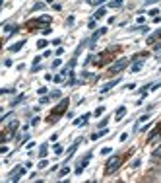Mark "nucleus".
I'll return each instance as SVG.
<instances>
[{
    "label": "nucleus",
    "mask_w": 161,
    "mask_h": 183,
    "mask_svg": "<svg viewBox=\"0 0 161 183\" xmlns=\"http://www.w3.org/2000/svg\"><path fill=\"white\" fill-rule=\"evenodd\" d=\"M68 103H70V99L64 98L62 101H60V103L56 105V107H54V109H52V115H49V119H47V121H49V123H56L58 117H60L62 113H66V109H68Z\"/></svg>",
    "instance_id": "f257e3e1"
},
{
    "label": "nucleus",
    "mask_w": 161,
    "mask_h": 183,
    "mask_svg": "<svg viewBox=\"0 0 161 183\" xmlns=\"http://www.w3.org/2000/svg\"><path fill=\"white\" fill-rule=\"evenodd\" d=\"M122 162H124V156H122V154L109 158V162H107V166H105V175H113V173L120 168V164H122Z\"/></svg>",
    "instance_id": "f03ea898"
},
{
    "label": "nucleus",
    "mask_w": 161,
    "mask_h": 183,
    "mask_svg": "<svg viewBox=\"0 0 161 183\" xmlns=\"http://www.w3.org/2000/svg\"><path fill=\"white\" fill-rule=\"evenodd\" d=\"M128 62H130L128 59H118L115 64H111V66H109V74H118L120 70H124V68L128 66Z\"/></svg>",
    "instance_id": "7ed1b4c3"
},
{
    "label": "nucleus",
    "mask_w": 161,
    "mask_h": 183,
    "mask_svg": "<svg viewBox=\"0 0 161 183\" xmlns=\"http://www.w3.org/2000/svg\"><path fill=\"white\" fill-rule=\"evenodd\" d=\"M23 173H25V168H23V166H16V168L12 170V173H10V177H8V179H10V181H18V179L23 175Z\"/></svg>",
    "instance_id": "20e7f679"
},
{
    "label": "nucleus",
    "mask_w": 161,
    "mask_h": 183,
    "mask_svg": "<svg viewBox=\"0 0 161 183\" xmlns=\"http://www.w3.org/2000/svg\"><path fill=\"white\" fill-rule=\"evenodd\" d=\"M91 156H93V154H91V152H87V154H85V158H84V160H82V162H80V164H78V166H76V173H78V175H80V173H82V171L85 170V166L89 164Z\"/></svg>",
    "instance_id": "39448f33"
},
{
    "label": "nucleus",
    "mask_w": 161,
    "mask_h": 183,
    "mask_svg": "<svg viewBox=\"0 0 161 183\" xmlns=\"http://www.w3.org/2000/svg\"><path fill=\"white\" fill-rule=\"evenodd\" d=\"M89 113H85V115H82V117H78L76 121H74V125H76V127H85V125H87V121H89Z\"/></svg>",
    "instance_id": "423d86ee"
},
{
    "label": "nucleus",
    "mask_w": 161,
    "mask_h": 183,
    "mask_svg": "<svg viewBox=\"0 0 161 183\" xmlns=\"http://www.w3.org/2000/svg\"><path fill=\"white\" fill-rule=\"evenodd\" d=\"M118 82H120V78H115V80H111V82H107V84H105L103 88H101V94H107V92H109L111 88H115V86L118 84Z\"/></svg>",
    "instance_id": "0eeeda50"
},
{
    "label": "nucleus",
    "mask_w": 161,
    "mask_h": 183,
    "mask_svg": "<svg viewBox=\"0 0 161 183\" xmlns=\"http://www.w3.org/2000/svg\"><path fill=\"white\" fill-rule=\"evenodd\" d=\"M23 45H25V39H21V41H18V43H14V45L8 47V49H10V53H19Z\"/></svg>",
    "instance_id": "6e6552de"
},
{
    "label": "nucleus",
    "mask_w": 161,
    "mask_h": 183,
    "mask_svg": "<svg viewBox=\"0 0 161 183\" xmlns=\"http://www.w3.org/2000/svg\"><path fill=\"white\" fill-rule=\"evenodd\" d=\"M14 31H18V26H4V37H10V35H12Z\"/></svg>",
    "instance_id": "1a4fd4ad"
},
{
    "label": "nucleus",
    "mask_w": 161,
    "mask_h": 183,
    "mask_svg": "<svg viewBox=\"0 0 161 183\" xmlns=\"http://www.w3.org/2000/svg\"><path fill=\"white\" fill-rule=\"evenodd\" d=\"M124 115H126V107H124V105H120V107L116 109V113H115V119H116V121H120Z\"/></svg>",
    "instance_id": "9d476101"
},
{
    "label": "nucleus",
    "mask_w": 161,
    "mask_h": 183,
    "mask_svg": "<svg viewBox=\"0 0 161 183\" xmlns=\"http://www.w3.org/2000/svg\"><path fill=\"white\" fill-rule=\"evenodd\" d=\"M14 132H16V131H10V129H6V131L2 132V142H8V140L14 137Z\"/></svg>",
    "instance_id": "9b49d317"
},
{
    "label": "nucleus",
    "mask_w": 161,
    "mask_h": 183,
    "mask_svg": "<svg viewBox=\"0 0 161 183\" xmlns=\"http://www.w3.org/2000/svg\"><path fill=\"white\" fill-rule=\"evenodd\" d=\"M159 37H161V31H155L153 35H149V37H148V45H153V43L159 39Z\"/></svg>",
    "instance_id": "f8f14e48"
},
{
    "label": "nucleus",
    "mask_w": 161,
    "mask_h": 183,
    "mask_svg": "<svg viewBox=\"0 0 161 183\" xmlns=\"http://www.w3.org/2000/svg\"><path fill=\"white\" fill-rule=\"evenodd\" d=\"M47 152H49V146H47V142H45V144H41V146H39V156L45 158V156H47Z\"/></svg>",
    "instance_id": "ddd939ff"
},
{
    "label": "nucleus",
    "mask_w": 161,
    "mask_h": 183,
    "mask_svg": "<svg viewBox=\"0 0 161 183\" xmlns=\"http://www.w3.org/2000/svg\"><path fill=\"white\" fill-rule=\"evenodd\" d=\"M107 129H101V131L99 132H95V134H91V140H97V138H101V137H105V134H107Z\"/></svg>",
    "instance_id": "4468645a"
},
{
    "label": "nucleus",
    "mask_w": 161,
    "mask_h": 183,
    "mask_svg": "<svg viewBox=\"0 0 161 183\" xmlns=\"http://www.w3.org/2000/svg\"><path fill=\"white\" fill-rule=\"evenodd\" d=\"M122 4H124V0H111V2H109L111 8H120Z\"/></svg>",
    "instance_id": "2eb2a0df"
},
{
    "label": "nucleus",
    "mask_w": 161,
    "mask_h": 183,
    "mask_svg": "<svg viewBox=\"0 0 161 183\" xmlns=\"http://www.w3.org/2000/svg\"><path fill=\"white\" fill-rule=\"evenodd\" d=\"M68 171H70V168H68V166H62V168H60V171H58V177H64V175H68Z\"/></svg>",
    "instance_id": "dca6fc26"
},
{
    "label": "nucleus",
    "mask_w": 161,
    "mask_h": 183,
    "mask_svg": "<svg viewBox=\"0 0 161 183\" xmlns=\"http://www.w3.org/2000/svg\"><path fill=\"white\" fill-rule=\"evenodd\" d=\"M103 113H105V107H103V105H99V107H97L95 111H93V117H101Z\"/></svg>",
    "instance_id": "f3484780"
},
{
    "label": "nucleus",
    "mask_w": 161,
    "mask_h": 183,
    "mask_svg": "<svg viewBox=\"0 0 161 183\" xmlns=\"http://www.w3.org/2000/svg\"><path fill=\"white\" fill-rule=\"evenodd\" d=\"M6 129H10V131H16V129H18V121H16V119H14V121H10V123L6 125Z\"/></svg>",
    "instance_id": "a211bd4d"
},
{
    "label": "nucleus",
    "mask_w": 161,
    "mask_h": 183,
    "mask_svg": "<svg viewBox=\"0 0 161 183\" xmlns=\"http://www.w3.org/2000/svg\"><path fill=\"white\" fill-rule=\"evenodd\" d=\"M103 16H105V8H99L95 12V16H93V20H99V18H103Z\"/></svg>",
    "instance_id": "6ab92c4d"
},
{
    "label": "nucleus",
    "mask_w": 161,
    "mask_h": 183,
    "mask_svg": "<svg viewBox=\"0 0 161 183\" xmlns=\"http://www.w3.org/2000/svg\"><path fill=\"white\" fill-rule=\"evenodd\" d=\"M107 125H109V117H103L101 121H99V125H97V127H99V129H105Z\"/></svg>",
    "instance_id": "aec40b11"
},
{
    "label": "nucleus",
    "mask_w": 161,
    "mask_h": 183,
    "mask_svg": "<svg viewBox=\"0 0 161 183\" xmlns=\"http://www.w3.org/2000/svg\"><path fill=\"white\" fill-rule=\"evenodd\" d=\"M43 8H45V2H37V4L31 8V12H37V10H43Z\"/></svg>",
    "instance_id": "412c9836"
},
{
    "label": "nucleus",
    "mask_w": 161,
    "mask_h": 183,
    "mask_svg": "<svg viewBox=\"0 0 161 183\" xmlns=\"http://www.w3.org/2000/svg\"><path fill=\"white\" fill-rule=\"evenodd\" d=\"M52 80H54L56 84H62V82H64V76H62V74H56V76H52Z\"/></svg>",
    "instance_id": "4be33fe9"
},
{
    "label": "nucleus",
    "mask_w": 161,
    "mask_h": 183,
    "mask_svg": "<svg viewBox=\"0 0 161 183\" xmlns=\"http://www.w3.org/2000/svg\"><path fill=\"white\" fill-rule=\"evenodd\" d=\"M151 156H153L155 160H157V158H161V144H159V146H157V148L153 150V154H151Z\"/></svg>",
    "instance_id": "5701e85b"
},
{
    "label": "nucleus",
    "mask_w": 161,
    "mask_h": 183,
    "mask_svg": "<svg viewBox=\"0 0 161 183\" xmlns=\"http://www.w3.org/2000/svg\"><path fill=\"white\" fill-rule=\"evenodd\" d=\"M132 72H138V70H142V62H136V64H132V68H130Z\"/></svg>",
    "instance_id": "b1692460"
},
{
    "label": "nucleus",
    "mask_w": 161,
    "mask_h": 183,
    "mask_svg": "<svg viewBox=\"0 0 161 183\" xmlns=\"http://www.w3.org/2000/svg\"><path fill=\"white\" fill-rule=\"evenodd\" d=\"M87 2H89L91 6H101V4H103L105 0H87Z\"/></svg>",
    "instance_id": "393cba45"
},
{
    "label": "nucleus",
    "mask_w": 161,
    "mask_h": 183,
    "mask_svg": "<svg viewBox=\"0 0 161 183\" xmlns=\"http://www.w3.org/2000/svg\"><path fill=\"white\" fill-rule=\"evenodd\" d=\"M47 45H49V43H47L45 39H39V41H37V47H39V49H45Z\"/></svg>",
    "instance_id": "a878e982"
},
{
    "label": "nucleus",
    "mask_w": 161,
    "mask_h": 183,
    "mask_svg": "<svg viewBox=\"0 0 161 183\" xmlns=\"http://www.w3.org/2000/svg\"><path fill=\"white\" fill-rule=\"evenodd\" d=\"M60 96H62V94H60V90H54V92H51V98H52V99H58Z\"/></svg>",
    "instance_id": "bb28decb"
},
{
    "label": "nucleus",
    "mask_w": 161,
    "mask_h": 183,
    "mask_svg": "<svg viewBox=\"0 0 161 183\" xmlns=\"http://www.w3.org/2000/svg\"><path fill=\"white\" fill-rule=\"evenodd\" d=\"M23 99H25V96L21 94V96H18V98H16V99H14V101H12V105H18L19 101H23Z\"/></svg>",
    "instance_id": "cd10ccee"
},
{
    "label": "nucleus",
    "mask_w": 161,
    "mask_h": 183,
    "mask_svg": "<svg viewBox=\"0 0 161 183\" xmlns=\"http://www.w3.org/2000/svg\"><path fill=\"white\" fill-rule=\"evenodd\" d=\"M37 168H39V170H45V168H47V160H45V158H41V162H39Z\"/></svg>",
    "instance_id": "c85d7f7f"
},
{
    "label": "nucleus",
    "mask_w": 161,
    "mask_h": 183,
    "mask_svg": "<svg viewBox=\"0 0 161 183\" xmlns=\"http://www.w3.org/2000/svg\"><path fill=\"white\" fill-rule=\"evenodd\" d=\"M52 150H54V154H62V146H60V144H54Z\"/></svg>",
    "instance_id": "c756f323"
},
{
    "label": "nucleus",
    "mask_w": 161,
    "mask_h": 183,
    "mask_svg": "<svg viewBox=\"0 0 161 183\" xmlns=\"http://www.w3.org/2000/svg\"><path fill=\"white\" fill-rule=\"evenodd\" d=\"M41 33H43V35H49V33H51V27H49V26L41 27Z\"/></svg>",
    "instance_id": "7c9ffc66"
},
{
    "label": "nucleus",
    "mask_w": 161,
    "mask_h": 183,
    "mask_svg": "<svg viewBox=\"0 0 161 183\" xmlns=\"http://www.w3.org/2000/svg\"><path fill=\"white\" fill-rule=\"evenodd\" d=\"M60 64H62V60H60V59H56V60H54V62H52V68H58V66H60Z\"/></svg>",
    "instance_id": "2f4dec72"
},
{
    "label": "nucleus",
    "mask_w": 161,
    "mask_h": 183,
    "mask_svg": "<svg viewBox=\"0 0 161 183\" xmlns=\"http://www.w3.org/2000/svg\"><path fill=\"white\" fill-rule=\"evenodd\" d=\"M101 154H103V156H105V154H111V148H109V146H105L103 150H101Z\"/></svg>",
    "instance_id": "473e14b6"
},
{
    "label": "nucleus",
    "mask_w": 161,
    "mask_h": 183,
    "mask_svg": "<svg viewBox=\"0 0 161 183\" xmlns=\"http://www.w3.org/2000/svg\"><path fill=\"white\" fill-rule=\"evenodd\" d=\"M149 16H153V18H155V16H159V10H157V8H155V10H151V12H149Z\"/></svg>",
    "instance_id": "72a5a7b5"
},
{
    "label": "nucleus",
    "mask_w": 161,
    "mask_h": 183,
    "mask_svg": "<svg viewBox=\"0 0 161 183\" xmlns=\"http://www.w3.org/2000/svg\"><path fill=\"white\" fill-rule=\"evenodd\" d=\"M87 27H89V29H95V20H91L89 24H87Z\"/></svg>",
    "instance_id": "f704fd0d"
},
{
    "label": "nucleus",
    "mask_w": 161,
    "mask_h": 183,
    "mask_svg": "<svg viewBox=\"0 0 161 183\" xmlns=\"http://www.w3.org/2000/svg\"><path fill=\"white\" fill-rule=\"evenodd\" d=\"M10 92H12L10 88H2V90H0V94H10Z\"/></svg>",
    "instance_id": "c9c22d12"
},
{
    "label": "nucleus",
    "mask_w": 161,
    "mask_h": 183,
    "mask_svg": "<svg viewBox=\"0 0 161 183\" xmlns=\"http://www.w3.org/2000/svg\"><path fill=\"white\" fill-rule=\"evenodd\" d=\"M37 94H41V96H43V94H47V88H39Z\"/></svg>",
    "instance_id": "e433bc0d"
},
{
    "label": "nucleus",
    "mask_w": 161,
    "mask_h": 183,
    "mask_svg": "<svg viewBox=\"0 0 161 183\" xmlns=\"http://www.w3.org/2000/svg\"><path fill=\"white\" fill-rule=\"evenodd\" d=\"M159 49H161V41L159 43H155V51H159Z\"/></svg>",
    "instance_id": "4c0bfd02"
}]
</instances>
